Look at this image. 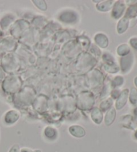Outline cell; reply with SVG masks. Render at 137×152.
Instances as JSON below:
<instances>
[{
    "mask_svg": "<svg viewBox=\"0 0 137 152\" xmlns=\"http://www.w3.org/2000/svg\"><path fill=\"white\" fill-rule=\"evenodd\" d=\"M133 55L132 54H128L126 56L122 57L120 60V66L124 73L128 72L130 70L133 64Z\"/></svg>",
    "mask_w": 137,
    "mask_h": 152,
    "instance_id": "cell-4",
    "label": "cell"
},
{
    "mask_svg": "<svg viewBox=\"0 0 137 152\" xmlns=\"http://www.w3.org/2000/svg\"><path fill=\"white\" fill-rule=\"evenodd\" d=\"M33 2L35 3L34 4H35L36 6L38 7L39 10L45 11V10H46L47 8H48L47 4L44 1H33Z\"/></svg>",
    "mask_w": 137,
    "mask_h": 152,
    "instance_id": "cell-23",
    "label": "cell"
},
{
    "mask_svg": "<svg viewBox=\"0 0 137 152\" xmlns=\"http://www.w3.org/2000/svg\"><path fill=\"white\" fill-rule=\"evenodd\" d=\"M135 137H136V138L137 139V131H136V133H135Z\"/></svg>",
    "mask_w": 137,
    "mask_h": 152,
    "instance_id": "cell-32",
    "label": "cell"
},
{
    "mask_svg": "<svg viewBox=\"0 0 137 152\" xmlns=\"http://www.w3.org/2000/svg\"><path fill=\"white\" fill-rule=\"evenodd\" d=\"M128 93V89L126 88L120 93L117 99V101L116 102V108H117V109L120 110L125 107L126 102H127Z\"/></svg>",
    "mask_w": 137,
    "mask_h": 152,
    "instance_id": "cell-5",
    "label": "cell"
},
{
    "mask_svg": "<svg viewBox=\"0 0 137 152\" xmlns=\"http://www.w3.org/2000/svg\"><path fill=\"white\" fill-rule=\"evenodd\" d=\"M96 5V8L101 12H107L111 8L113 1H102Z\"/></svg>",
    "mask_w": 137,
    "mask_h": 152,
    "instance_id": "cell-14",
    "label": "cell"
},
{
    "mask_svg": "<svg viewBox=\"0 0 137 152\" xmlns=\"http://www.w3.org/2000/svg\"><path fill=\"white\" fill-rule=\"evenodd\" d=\"M124 79L122 77L120 76H118V77H115L114 80H112V85L114 87H117V86H120L123 84Z\"/></svg>",
    "mask_w": 137,
    "mask_h": 152,
    "instance_id": "cell-22",
    "label": "cell"
},
{
    "mask_svg": "<svg viewBox=\"0 0 137 152\" xmlns=\"http://www.w3.org/2000/svg\"><path fill=\"white\" fill-rule=\"evenodd\" d=\"M116 117V111L114 108H110L105 115L104 123L107 126H109L114 122Z\"/></svg>",
    "mask_w": 137,
    "mask_h": 152,
    "instance_id": "cell-12",
    "label": "cell"
},
{
    "mask_svg": "<svg viewBox=\"0 0 137 152\" xmlns=\"http://www.w3.org/2000/svg\"><path fill=\"white\" fill-rule=\"evenodd\" d=\"M134 83H135V85L136 86V87H137V77L134 78Z\"/></svg>",
    "mask_w": 137,
    "mask_h": 152,
    "instance_id": "cell-29",
    "label": "cell"
},
{
    "mask_svg": "<svg viewBox=\"0 0 137 152\" xmlns=\"http://www.w3.org/2000/svg\"><path fill=\"white\" fill-rule=\"evenodd\" d=\"M104 69L106 71L110 73H114L118 71V67L116 64L104 65Z\"/></svg>",
    "mask_w": 137,
    "mask_h": 152,
    "instance_id": "cell-21",
    "label": "cell"
},
{
    "mask_svg": "<svg viewBox=\"0 0 137 152\" xmlns=\"http://www.w3.org/2000/svg\"><path fill=\"white\" fill-rule=\"evenodd\" d=\"M44 135L47 138L52 140V139L56 138L57 135V132L54 128L51 127H48L44 130Z\"/></svg>",
    "mask_w": 137,
    "mask_h": 152,
    "instance_id": "cell-17",
    "label": "cell"
},
{
    "mask_svg": "<svg viewBox=\"0 0 137 152\" xmlns=\"http://www.w3.org/2000/svg\"><path fill=\"white\" fill-rule=\"evenodd\" d=\"M130 49L129 48V46L127 44H122L120 45L117 48V53L118 55H120V56H125L128 54H130Z\"/></svg>",
    "mask_w": 137,
    "mask_h": 152,
    "instance_id": "cell-16",
    "label": "cell"
},
{
    "mask_svg": "<svg viewBox=\"0 0 137 152\" xmlns=\"http://www.w3.org/2000/svg\"><path fill=\"white\" fill-rule=\"evenodd\" d=\"M91 118L96 124H101L102 119H103V115L101 112V110L96 108V107L94 108L91 112Z\"/></svg>",
    "mask_w": 137,
    "mask_h": 152,
    "instance_id": "cell-11",
    "label": "cell"
},
{
    "mask_svg": "<svg viewBox=\"0 0 137 152\" xmlns=\"http://www.w3.org/2000/svg\"><path fill=\"white\" fill-rule=\"evenodd\" d=\"M130 44L134 49L137 50V38H131L130 40Z\"/></svg>",
    "mask_w": 137,
    "mask_h": 152,
    "instance_id": "cell-24",
    "label": "cell"
},
{
    "mask_svg": "<svg viewBox=\"0 0 137 152\" xmlns=\"http://www.w3.org/2000/svg\"><path fill=\"white\" fill-rule=\"evenodd\" d=\"M14 17L11 15H7L6 16L2 18V20L0 22V26L2 29L6 30L9 27V26L11 24L12 22L14 21Z\"/></svg>",
    "mask_w": 137,
    "mask_h": 152,
    "instance_id": "cell-15",
    "label": "cell"
},
{
    "mask_svg": "<svg viewBox=\"0 0 137 152\" xmlns=\"http://www.w3.org/2000/svg\"><path fill=\"white\" fill-rule=\"evenodd\" d=\"M21 152H31V151L28 148H23L21 150Z\"/></svg>",
    "mask_w": 137,
    "mask_h": 152,
    "instance_id": "cell-28",
    "label": "cell"
},
{
    "mask_svg": "<svg viewBox=\"0 0 137 152\" xmlns=\"http://www.w3.org/2000/svg\"><path fill=\"white\" fill-rule=\"evenodd\" d=\"M129 24L128 19L126 18H123L118 23L117 31L118 34H123L127 30Z\"/></svg>",
    "mask_w": 137,
    "mask_h": 152,
    "instance_id": "cell-13",
    "label": "cell"
},
{
    "mask_svg": "<svg viewBox=\"0 0 137 152\" xmlns=\"http://www.w3.org/2000/svg\"><path fill=\"white\" fill-rule=\"evenodd\" d=\"M1 34H2V32H1V30H0V36H1Z\"/></svg>",
    "mask_w": 137,
    "mask_h": 152,
    "instance_id": "cell-33",
    "label": "cell"
},
{
    "mask_svg": "<svg viewBox=\"0 0 137 152\" xmlns=\"http://www.w3.org/2000/svg\"><path fill=\"white\" fill-rule=\"evenodd\" d=\"M60 19L62 22L66 23L74 22L77 20V15L72 12L66 11L60 15Z\"/></svg>",
    "mask_w": 137,
    "mask_h": 152,
    "instance_id": "cell-9",
    "label": "cell"
},
{
    "mask_svg": "<svg viewBox=\"0 0 137 152\" xmlns=\"http://www.w3.org/2000/svg\"><path fill=\"white\" fill-rule=\"evenodd\" d=\"M31 152H41V151L40 150H34Z\"/></svg>",
    "mask_w": 137,
    "mask_h": 152,
    "instance_id": "cell-31",
    "label": "cell"
},
{
    "mask_svg": "<svg viewBox=\"0 0 137 152\" xmlns=\"http://www.w3.org/2000/svg\"><path fill=\"white\" fill-rule=\"evenodd\" d=\"M94 40H95L97 45H98L101 48H106L109 45V40H108L106 35L100 33L96 34L94 37Z\"/></svg>",
    "mask_w": 137,
    "mask_h": 152,
    "instance_id": "cell-10",
    "label": "cell"
},
{
    "mask_svg": "<svg viewBox=\"0 0 137 152\" xmlns=\"http://www.w3.org/2000/svg\"><path fill=\"white\" fill-rule=\"evenodd\" d=\"M134 114H135L136 116H137V107L136 108V109L134 110Z\"/></svg>",
    "mask_w": 137,
    "mask_h": 152,
    "instance_id": "cell-30",
    "label": "cell"
},
{
    "mask_svg": "<svg viewBox=\"0 0 137 152\" xmlns=\"http://www.w3.org/2000/svg\"><path fill=\"white\" fill-rule=\"evenodd\" d=\"M69 132L70 134L74 137L81 138L86 135V131L83 127L79 125H72L69 128Z\"/></svg>",
    "mask_w": 137,
    "mask_h": 152,
    "instance_id": "cell-8",
    "label": "cell"
},
{
    "mask_svg": "<svg viewBox=\"0 0 137 152\" xmlns=\"http://www.w3.org/2000/svg\"><path fill=\"white\" fill-rule=\"evenodd\" d=\"M94 98L93 94L90 92H83L78 97V106L82 110H89L93 107Z\"/></svg>",
    "mask_w": 137,
    "mask_h": 152,
    "instance_id": "cell-1",
    "label": "cell"
},
{
    "mask_svg": "<svg viewBox=\"0 0 137 152\" xmlns=\"http://www.w3.org/2000/svg\"><path fill=\"white\" fill-rule=\"evenodd\" d=\"M20 115L19 112L15 110H10L7 111L4 116V121L8 125L14 124L20 118Z\"/></svg>",
    "mask_w": 137,
    "mask_h": 152,
    "instance_id": "cell-6",
    "label": "cell"
},
{
    "mask_svg": "<svg viewBox=\"0 0 137 152\" xmlns=\"http://www.w3.org/2000/svg\"><path fill=\"white\" fill-rule=\"evenodd\" d=\"M5 77V74L3 69H2V67L0 66V82H1L2 80H4Z\"/></svg>",
    "mask_w": 137,
    "mask_h": 152,
    "instance_id": "cell-27",
    "label": "cell"
},
{
    "mask_svg": "<svg viewBox=\"0 0 137 152\" xmlns=\"http://www.w3.org/2000/svg\"><path fill=\"white\" fill-rule=\"evenodd\" d=\"M125 10V5L122 1H118L114 4V6L112 9V16L114 19H118L123 14Z\"/></svg>",
    "mask_w": 137,
    "mask_h": 152,
    "instance_id": "cell-7",
    "label": "cell"
},
{
    "mask_svg": "<svg viewBox=\"0 0 137 152\" xmlns=\"http://www.w3.org/2000/svg\"><path fill=\"white\" fill-rule=\"evenodd\" d=\"M9 152H20V149L19 145L17 144H15V145H13L11 149H9Z\"/></svg>",
    "mask_w": 137,
    "mask_h": 152,
    "instance_id": "cell-25",
    "label": "cell"
},
{
    "mask_svg": "<svg viewBox=\"0 0 137 152\" xmlns=\"http://www.w3.org/2000/svg\"><path fill=\"white\" fill-rule=\"evenodd\" d=\"M20 80L16 77L10 76L5 78L2 84V88L7 93H14L20 87Z\"/></svg>",
    "mask_w": 137,
    "mask_h": 152,
    "instance_id": "cell-2",
    "label": "cell"
},
{
    "mask_svg": "<svg viewBox=\"0 0 137 152\" xmlns=\"http://www.w3.org/2000/svg\"><path fill=\"white\" fill-rule=\"evenodd\" d=\"M130 103L133 104H137V89L135 88H133L131 89L130 96H129Z\"/></svg>",
    "mask_w": 137,
    "mask_h": 152,
    "instance_id": "cell-20",
    "label": "cell"
},
{
    "mask_svg": "<svg viewBox=\"0 0 137 152\" xmlns=\"http://www.w3.org/2000/svg\"><path fill=\"white\" fill-rule=\"evenodd\" d=\"M14 46L15 43L14 40L9 38L0 39V55L12 50L14 48Z\"/></svg>",
    "mask_w": 137,
    "mask_h": 152,
    "instance_id": "cell-3",
    "label": "cell"
},
{
    "mask_svg": "<svg viewBox=\"0 0 137 152\" xmlns=\"http://www.w3.org/2000/svg\"><path fill=\"white\" fill-rule=\"evenodd\" d=\"M112 104V99H108L106 100L102 101L100 104V108L101 110L103 111H106L108 109H110V107Z\"/></svg>",
    "mask_w": 137,
    "mask_h": 152,
    "instance_id": "cell-19",
    "label": "cell"
},
{
    "mask_svg": "<svg viewBox=\"0 0 137 152\" xmlns=\"http://www.w3.org/2000/svg\"><path fill=\"white\" fill-rule=\"evenodd\" d=\"M137 15V4H135L129 7L127 12L125 15V18H134Z\"/></svg>",
    "mask_w": 137,
    "mask_h": 152,
    "instance_id": "cell-18",
    "label": "cell"
},
{
    "mask_svg": "<svg viewBox=\"0 0 137 152\" xmlns=\"http://www.w3.org/2000/svg\"><path fill=\"white\" fill-rule=\"evenodd\" d=\"M119 95H120V91L118 90H117V89H114V90L113 91L112 93V96L113 99L118 98Z\"/></svg>",
    "mask_w": 137,
    "mask_h": 152,
    "instance_id": "cell-26",
    "label": "cell"
}]
</instances>
